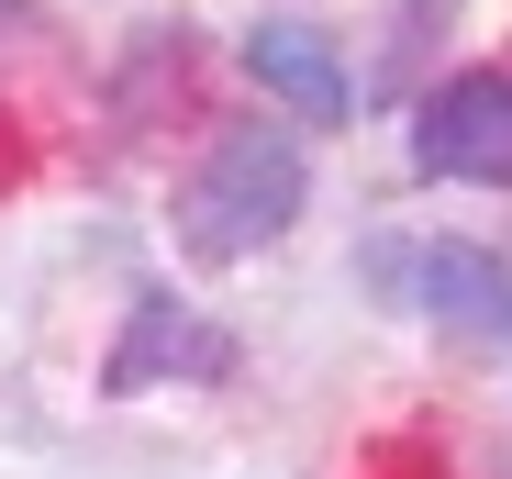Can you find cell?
Instances as JSON below:
<instances>
[{"mask_svg":"<svg viewBox=\"0 0 512 479\" xmlns=\"http://www.w3.org/2000/svg\"><path fill=\"white\" fill-rule=\"evenodd\" d=\"M245 67H256V90H279L301 123H346V67H334V45L312 23H256Z\"/></svg>","mask_w":512,"mask_h":479,"instance_id":"3","label":"cell"},{"mask_svg":"<svg viewBox=\"0 0 512 479\" xmlns=\"http://www.w3.org/2000/svg\"><path fill=\"white\" fill-rule=\"evenodd\" d=\"M423 168L435 179H479V190H512V67H479V78H446L423 101Z\"/></svg>","mask_w":512,"mask_h":479,"instance_id":"2","label":"cell"},{"mask_svg":"<svg viewBox=\"0 0 512 479\" xmlns=\"http://www.w3.org/2000/svg\"><path fill=\"white\" fill-rule=\"evenodd\" d=\"M290 212H301V145L268 134V123L212 134V156H201L190 190H179V234H190L201 257H256V246H279Z\"/></svg>","mask_w":512,"mask_h":479,"instance_id":"1","label":"cell"},{"mask_svg":"<svg viewBox=\"0 0 512 479\" xmlns=\"http://www.w3.org/2000/svg\"><path fill=\"white\" fill-rule=\"evenodd\" d=\"M423 290H435V312H457V335H512V279L468 246H446L435 268H423Z\"/></svg>","mask_w":512,"mask_h":479,"instance_id":"4","label":"cell"}]
</instances>
